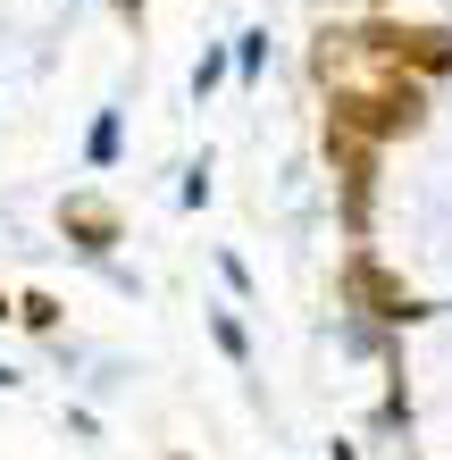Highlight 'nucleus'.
Returning <instances> with one entry per match:
<instances>
[{"mask_svg":"<svg viewBox=\"0 0 452 460\" xmlns=\"http://www.w3.org/2000/svg\"><path fill=\"white\" fill-rule=\"evenodd\" d=\"M368 42H377V59L411 67V75H444L452 67V34L444 25H368Z\"/></svg>","mask_w":452,"mask_h":460,"instance_id":"obj_1","label":"nucleus"},{"mask_svg":"<svg viewBox=\"0 0 452 460\" xmlns=\"http://www.w3.org/2000/svg\"><path fill=\"white\" fill-rule=\"evenodd\" d=\"M17 318H25V327H59V302H50V293H25Z\"/></svg>","mask_w":452,"mask_h":460,"instance_id":"obj_5","label":"nucleus"},{"mask_svg":"<svg viewBox=\"0 0 452 460\" xmlns=\"http://www.w3.org/2000/svg\"><path fill=\"white\" fill-rule=\"evenodd\" d=\"M67 226H75V234H93V252H101V243L118 234V218H110L101 201H67Z\"/></svg>","mask_w":452,"mask_h":460,"instance_id":"obj_3","label":"nucleus"},{"mask_svg":"<svg viewBox=\"0 0 452 460\" xmlns=\"http://www.w3.org/2000/svg\"><path fill=\"white\" fill-rule=\"evenodd\" d=\"M352 293H360V302H377V318H411V293L394 285L377 260H352Z\"/></svg>","mask_w":452,"mask_h":460,"instance_id":"obj_2","label":"nucleus"},{"mask_svg":"<svg viewBox=\"0 0 452 460\" xmlns=\"http://www.w3.org/2000/svg\"><path fill=\"white\" fill-rule=\"evenodd\" d=\"M260 50H269V34H244V42H235V67H244V75H260Z\"/></svg>","mask_w":452,"mask_h":460,"instance_id":"obj_6","label":"nucleus"},{"mask_svg":"<svg viewBox=\"0 0 452 460\" xmlns=\"http://www.w3.org/2000/svg\"><path fill=\"white\" fill-rule=\"evenodd\" d=\"M110 159H118V110L93 126V168H110Z\"/></svg>","mask_w":452,"mask_h":460,"instance_id":"obj_4","label":"nucleus"},{"mask_svg":"<svg viewBox=\"0 0 452 460\" xmlns=\"http://www.w3.org/2000/svg\"><path fill=\"white\" fill-rule=\"evenodd\" d=\"M0 385H9V368H0Z\"/></svg>","mask_w":452,"mask_h":460,"instance_id":"obj_7","label":"nucleus"}]
</instances>
